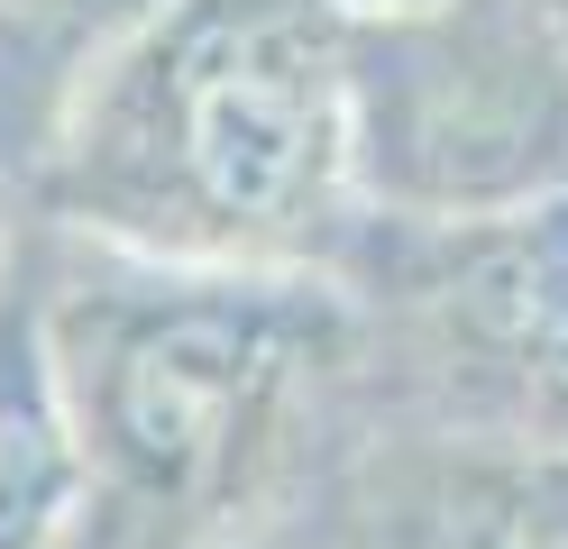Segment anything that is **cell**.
Instances as JSON below:
<instances>
[{
	"label": "cell",
	"instance_id": "cell-5",
	"mask_svg": "<svg viewBox=\"0 0 568 549\" xmlns=\"http://www.w3.org/2000/svg\"><path fill=\"white\" fill-rule=\"evenodd\" d=\"M541 211H559V220H550V247L531 256L523 293H531V321H541V339L568 357V183H559V193H550Z\"/></svg>",
	"mask_w": 568,
	"mask_h": 549
},
{
	"label": "cell",
	"instance_id": "cell-4",
	"mask_svg": "<svg viewBox=\"0 0 568 549\" xmlns=\"http://www.w3.org/2000/svg\"><path fill=\"white\" fill-rule=\"evenodd\" d=\"M348 549H568V449H458L385 495Z\"/></svg>",
	"mask_w": 568,
	"mask_h": 549
},
{
	"label": "cell",
	"instance_id": "cell-1",
	"mask_svg": "<svg viewBox=\"0 0 568 549\" xmlns=\"http://www.w3.org/2000/svg\"><path fill=\"white\" fill-rule=\"evenodd\" d=\"M64 202L184 266H275L348 202L331 0H165L83 83Z\"/></svg>",
	"mask_w": 568,
	"mask_h": 549
},
{
	"label": "cell",
	"instance_id": "cell-3",
	"mask_svg": "<svg viewBox=\"0 0 568 549\" xmlns=\"http://www.w3.org/2000/svg\"><path fill=\"white\" fill-rule=\"evenodd\" d=\"M303 293L266 266H184L92 293V312L47 357L83 486L138 512H193L230 486L266 403L294 366Z\"/></svg>",
	"mask_w": 568,
	"mask_h": 549
},
{
	"label": "cell",
	"instance_id": "cell-6",
	"mask_svg": "<svg viewBox=\"0 0 568 549\" xmlns=\"http://www.w3.org/2000/svg\"><path fill=\"white\" fill-rule=\"evenodd\" d=\"M331 10H404V0H331Z\"/></svg>",
	"mask_w": 568,
	"mask_h": 549
},
{
	"label": "cell",
	"instance_id": "cell-2",
	"mask_svg": "<svg viewBox=\"0 0 568 549\" xmlns=\"http://www.w3.org/2000/svg\"><path fill=\"white\" fill-rule=\"evenodd\" d=\"M348 193L413 220H514L568 183V28L541 0L339 10Z\"/></svg>",
	"mask_w": 568,
	"mask_h": 549
}]
</instances>
